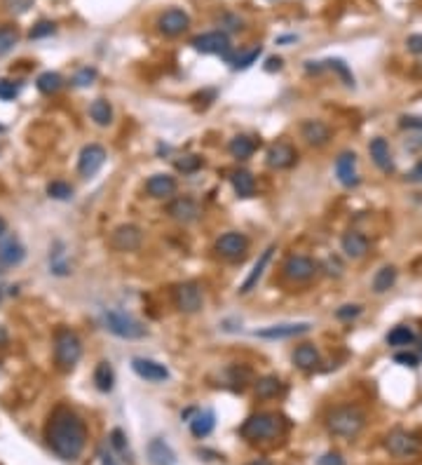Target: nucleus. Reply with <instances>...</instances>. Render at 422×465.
I'll use <instances>...</instances> for the list:
<instances>
[{
	"label": "nucleus",
	"mask_w": 422,
	"mask_h": 465,
	"mask_svg": "<svg viewBox=\"0 0 422 465\" xmlns=\"http://www.w3.org/2000/svg\"><path fill=\"white\" fill-rule=\"evenodd\" d=\"M45 439L49 449L59 458H64V461H76L87 444V425L76 411H71V409L66 407H59L47 421Z\"/></svg>",
	"instance_id": "1"
},
{
	"label": "nucleus",
	"mask_w": 422,
	"mask_h": 465,
	"mask_svg": "<svg viewBox=\"0 0 422 465\" xmlns=\"http://www.w3.org/2000/svg\"><path fill=\"white\" fill-rule=\"evenodd\" d=\"M366 425V414L355 405H343L336 407L333 411H328L326 427L331 435L343 437V439H355Z\"/></svg>",
	"instance_id": "2"
},
{
	"label": "nucleus",
	"mask_w": 422,
	"mask_h": 465,
	"mask_svg": "<svg viewBox=\"0 0 422 465\" xmlns=\"http://www.w3.org/2000/svg\"><path fill=\"white\" fill-rule=\"evenodd\" d=\"M284 432V421L277 414L270 411H260L253 414L242 423L239 435L246 439V442H268V439H277Z\"/></svg>",
	"instance_id": "3"
},
{
	"label": "nucleus",
	"mask_w": 422,
	"mask_h": 465,
	"mask_svg": "<svg viewBox=\"0 0 422 465\" xmlns=\"http://www.w3.org/2000/svg\"><path fill=\"white\" fill-rule=\"evenodd\" d=\"M83 357V343H80L78 334L68 327H61L54 334V362L59 371H73L76 364Z\"/></svg>",
	"instance_id": "4"
},
{
	"label": "nucleus",
	"mask_w": 422,
	"mask_h": 465,
	"mask_svg": "<svg viewBox=\"0 0 422 465\" xmlns=\"http://www.w3.org/2000/svg\"><path fill=\"white\" fill-rule=\"evenodd\" d=\"M103 325L113 336L125 338V341H139L146 336V327L139 320H134L132 315L122 313V310H108L103 313Z\"/></svg>",
	"instance_id": "5"
},
{
	"label": "nucleus",
	"mask_w": 422,
	"mask_h": 465,
	"mask_svg": "<svg viewBox=\"0 0 422 465\" xmlns=\"http://www.w3.org/2000/svg\"><path fill=\"white\" fill-rule=\"evenodd\" d=\"M174 303L181 313H200L204 306V296H202V287L197 282H181L174 287Z\"/></svg>",
	"instance_id": "6"
},
{
	"label": "nucleus",
	"mask_w": 422,
	"mask_h": 465,
	"mask_svg": "<svg viewBox=\"0 0 422 465\" xmlns=\"http://www.w3.org/2000/svg\"><path fill=\"white\" fill-rule=\"evenodd\" d=\"M144 245V231L134 223H122L108 238V247L115 252H136Z\"/></svg>",
	"instance_id": "7"
},
{
	"label": "nucleus",
	"mask_w": 422,
	"mask_h": 465,
	"mask_svg": "<svg viewBox=\"0 0 422 465\" xmlns=\"http://www.w3.org/2000/svg\"><path fill=\"white\" fill-rule=\"evenodd\" d=\"M190 45L202 54H223V57H228V52H230V38H228L226 31L200 33L190 40Z\"/></svg>",
	"instance_id": "8"
},
{
	"label": "nucleus",
	"mask_w": 422,
	"mask_h": 465,
	"mask_svg": "<svg viewBox=\"0 0 422 465\" xmlns=\"http://www.w3.org/2000/svg\"><path fill=\"white\" fill-rule=\"evenodd\" d=\"M216 252L228 261H242L246 256V252H249V240L242 233H223L216 240Z\"/></svg>",
	"instance_id": "9"
},
{
	"label": "nucleus",
	"mask_w": 422,
	"mask_h": 465,
	"mask_svg": "<svg viewBox=\"0 0 422 465\" xmlns=\"http://www.w3.org/2000/svg\"><path fill=\"white\" fill-rule=\"evenodd\" d=\"M106 165V148L99 144H90L80 151L78 158V172L83 179H92L101 172V167Z\"/></svg>",
	"instance_id": "10"
},
{
	"label": "nucleus",
	"mask_w": 422,
	"mask_h": 465,
	"mask_svg": "<svg viewBox=\"0 0 422 465\" xmlns=\"http://www.w3.org/2000/svg\"><path fill=\"white\" fill-rule=\"evenodd\" d=\"M158 28L167 38H178V35H183L190 28V17L183 10L171 8L158 17Z\"/></svg>",
	"instance_id": "11"
},
{
	"label": "nucleus",
	"mask_w": 422,
	"mask_h": 465,
	"mask_svg": "<svg viewBox=\"0 0 422 465\" xmlns=\"http://www.w3.org/2000/svg\"><path fill=\"white\" fill-rule=\"evenodd\" d=\"M310 329H312L310 322H284V325H272V327H265V329L253 332V336L265 338V341H284V338L303 336V334H307Z\"/></svg>",
	"instance_id": "12"
},
{
	"label": "nucleus",
	"mask_w": 422,
	"mask_h": 465,
	"mask_svg": "<svg viewBox=\"0 0 422 465\" xmlns=\"http://www.w3.org/2000/svg\"><path fill=\"white\" fill-rule=\"evenodd\" d=\"M385 449L396 458H408V456L418 454L420 442H418V437L411 435V432L394 430V432H389L387 439H385Z\"/></svg>",
	"instance_id": "13"
},
{
	"label": "nucleus",
	"mask_w": 422,
	"mask_h": 465,
	"mask_svg": "<svg viewBox=\"0 0 422 465\" xmlns=\"http://www.w3.org/2000/svg\"><path fill=\"white\" fill-rule=\"evenodd\" d=\"M316 272V263L310 256H289L284 263V275L291 282H310Z\"/></svg>",
	"instance_id": "14"
},
{
	"label": "nucleus",
	"mask_w": 422,
	"mask_h": 465,
	"mask_svg": "<svg viewBox=\"0 0 422 465\" xmlns=\"http://www.w3.org/2000/svg\"><path fill=\"white\" fill-rule=\"evenodd\" d=\"M132 369L139 378H144L148 383H164L169 378V369L164 364L155 362V359L148 357H134L132 359Z\"/></svg>",
	"instance_id": "15"
},
{
	"label": "nucleus",
	"mask_w": 422,
	"mask_h": 465,
	"mask_svg": "<svg viewBox=\"0 0 422 465\" xmlns=\"http://www.w3.org/2000/svg\"><path fill=\"white\" fill-rule=\"evenodd\" d=\"M298 160V153L296 148L287 144V141H277V144H272L268 148V155H265V163L272 170H289V167H294Z\"/></svg>",
	"instance_id": "16"
},
{
	"label": "nucleus",
	"mask_w": 422,
	"mask_h": 465,
	"mask_svg": "<svg viewBox=\"0 0 422 465\" xmlns=\"http://www.w3.org/2000/svg\"><path fill=\"white\" fill-rule=\"evenodd\" d=\"M167 214L178 223H192L200 216V207H197V202L192 197H174L167 204Z\"/></svg>",
	"instance_id": "17"
},
{
	"label": "nucleus",
	"mask_w": 422,
	"mask_h": 465,
	"mask_svg": "<svg viewBox=\"0 0 422 465\" xmlns=\"http://www.w3.org/2000/svg\"><path fill=\"white\" fill-rule=\"evenodd\" d=\"M336 177L338 181L345 186V188H352V186L359 183V174H357V155L352 151L340 153L336 158Z\"/></svg>",
	"instance_id": "18"
},
{
	"label": "nucleus",
	"mask_w": 422,
	"mask_h": 465,
	"mask_svg": "<svg viewBox=\"0 0 422 465\" xmlns=\"http://www.w3.org/2000/svg\"><path fill=\"white\" fill-rule=\"evenodd\" d=\"M301 136L307 141L310 146L321 148L331 141V127H328L324 120H303Z\"/></svg>",
	"instance_id": "19"
},
{
	"label": "nucleus",
	"mask_w": 422,
	"mask_h": 465,
	"mask_svg": "<svg viewBox=\"0 0 422 465\" xmlns=\"http://www.w3.org/2000/svg\"><path fill=\"white\" fill-rule=\"evenodd\" d=\"M275 250H277V247H275V245H270L268 250H265L263 254H260V256H258V261L253 263L251 272H249V275H246V280L242 282L239 294H249V291H253V289L258 287L260 277H263L265 268H268V263H270V259H272V254H275Z\"/></svg>",
	"instance_id": "20"
},
{
	"label": "nucleus",
	"mask_w": 422,
	"mask_h": 465,
	"mask_svg": "<svg viewBox=\"0 0 422 465\" xmlns=\"http://www.w3.org/2000/svg\"><path fill=\"white\" fill-rule=\"evenodd\" d=\"M26 259V250L17 238H5L0 240V266L12 268V266H19Z\"/></svg>",
	"instance_id": "21"
},
{
	"label": "nucleus",
	"mask_w": 422,
	"mask_h": 465,
	"mask_svg": "<svg viewBox=\"0 0 422 465\" xmlns=\"http://www.w3.org/2000/svg\"><path fill=\"white\" fill-rule=\"evenodd\" d=\"M146 193L155 200H164L176 193V179L169 174H153L146 181Z\"/></svg>",
	"instance_id": "22"
},
{
	"label": "nucleus",
	"mask_w": 422,
	"mask_h": 465,
	"mask_svg": "<svg viewBox=\"0 0 422 465\" xmlns=\"http://www.w3.org/2000/svg\"><path fill=\"white\" fill-rule=\"evenodd\" d=\"M369 153L371 158H373V163L378 170L382 172H394V160H392V151H389V144L387 139H382V136H375L373 141L369 144Z\"/></svg>",
	"instance_id": "23"
},
{
	"label": "nucleus",
	"mask_w": 422,
	"mask_h": 465,
	"mask_svg": "<svg viewBox=\"0 0 422 465\" xmlns=\"http://www.w3.org/2000/svg\"><path fill=\"white\" fill-rule=\"evenodd\" d=\"M340 247H343L345 256H350V259H364L366 252H369L371 243H369V238H366L364 233L347 231L343 235V240H340Z\"/></svg>",
	"instance_id": "24"
},
{
	"label": "nucleus",
	"mask_w": 422,
	"mask_h": 465,
	"mask_svg": "<svg viewBox=\"0 0 422 465\" xmlns=\"http://www.w3.org/2000/svg\"><path fill=\"white\" fill-rule=\"evenodd\" d=\"M294 364L301 371H314L321 364L319 350H316L312 343H301L294 350Z\"/></svg>",
	"instance_id": "25"
},
{
	"label": "nucleus",
	"mask_w": 422,
	"mask_h": 465,
	"mask_svg": "<svg viewBox=\"0 0 422 465\" xmlns=\"http://www.w3.org/2000/svg\"><path fill=\"white\" fill-rule=\"evenodd\" d=\"M190 432L192 437L197 439H204L211 435V430H214L216 425V414L211 411V409H202V411H195V416H192L190 421Z\"/></svg>",
	"instance_id": "26"
},
{
	"label": "nucleus",
	"mask_w": 422,
	"mask_h": 465,
	"mask_svg": "<svg viewBox=\"0 0 422 465\" xmlns=\"http://www.w3.org/2000/svg\"><path fill=\"white\" fill-rule=\"evenodd\" d=\"M148 458H151L153 465H176V454L164 439L155 437L148 444Z\"/></svg>",
	"instance_id": "27"
},
{
	"label": "nucleus",
	"mask_w": 422,
	"mask_h": 465,
	"mask_svg": "<svg viewBox=\"0 0 422 465\" xmlns=\"http://www.w3.org/2000/svg\"><path fill=\"white\" fill-rule=\"evenodd\" d=\"M284 383L277 376H263L256 381V398L258 400H275L279 395H284Z\"/></svg>",
	"instance_id": "28"
},
{
	"label": "nucleus",
	"mask_w": 422,
	"mask_h": 465,
	"mask_svg": "<svg viewBox=\"0 0 422 465\" xmlns=\"http://www.w3.org/2000/svg\"><path fill=\"white\" fill-rule=\"evenodd\" d=\"M228 151H230L233 158L246 160V158H251L253 151H256V141H253L251 136H246V134H237L235 139H230V144H228Z\"/></svg>",
	"instance_id": "29"
},
{
	"label": "nucleus",
	"mask_w": 422,
	"mask_h": 465,
	"mask_svg": "<svg viewBox=\"0 0 422 465\" xmlns=\"http://www.w3.org/2000/svg\"><path fill=\"white\" fill-rule=\"evenodd\" d=\"M233 188L239 197H251L253 193H256V179H253L251 172L237 170L233 174Z\"/></svg>",
	"instance_id": "30"
},
{
	"label": "nucleus",
	"mask_w": 422,
	"mask_h": 465,
	"mask_svg": "<svg viewBox=\"0 0 422 465\" xmlns=\"http://www.w3.org/2000/svg\"><path fill=\"white\" fill-rule=\"evenodd\" d=\"M396 277H399V272H396L394 266H382V268L373 275V291L375 294L389 291L396 284Z\"/></svg>",
	"instance_id": "31"
},
{
	"label": "nucleus",
	"mask_w": 422,
	"mask_h": 465,
	"mask_svg": "<svg viewBox=\"0 0 422 465\" xmlns=\"http://www.w3.org/2000/svg\"><path fill=\"white\" fill-rule=\"evenodd\" d=\"M385 341H387V345H392V348H403V345H411L415 341V332L408 325H396L394 329L385 336Z\"/></svg>",
	"instance_id": "32"
},
{
	"label": "nucleus",
	"mask_w": 422,
	"mask_h": 465,
	"mask_svg": "<svg viewBox=\"0 0 422 465\" xmlns=\"http://www.w3.org/2000/svg\"><path fill=\"white\" fill-rule=\"evenodd\" d=\"M90 115L96 125L106 127L113 122V106H110L106 99H96V101H92V106H90Z\"/></svg>",
	"instance_id": "33"
},
{
	"label": "nucleus",
	"mask_w": 422,
	"mask_h": 465,
	"mask_svg": "<svg viewBox=\"0 0 422 465\" xmlns=\"http://www.w3.org/2000/svg\"><path fill=\"white\" fill-rule=\"evenodd\" d=\"M94 383L96 388L101 390V393H110L115 386V374H113V367H110L108 362H99L96 369H94Z\"/></svg>",
	"instance_id": "34"
},
{
	"label": "nucleus",
	"mask_w": 422,
	"mask_h": 465,
	"mask_svg": "<svg viewBox=\"0 0 422 465\" xmlns=\"http://www.w3.org/2000/svg\"><path fill=\"white\" fill-rule=\"evenodd\" d=\"M38 90L42 92V95H57V92L64 88V78L59 76V73H54V71H45L42 76H38Z\"/></svg>",
	"instance_id": "35"
},
{
	"label": "nucleus",
	"mask_w": 422,
	"mask_h": 465,
	"mask_svg": "<svg viewBox=\"0 0 422 465\" xmlns=\"http://www.w3.org/2000/svg\"><path fill=\"white\" fill-rule=\"evenodd\" d=\"M17 42H19V31H17V26H8V24L0 26V57H5Z\"/></svg>",
	"instance_id": "36"
},
{
	"label": "nucleus",
	"mask_w": 422,
	"mask_h": 465,
	"mask_svg": "<svg viewBox=\"0 0 422 465\" xmlns=\"http://www.w3.org/2000/svg\"><path fill=\"white\" fill-rule=\"evenodd\" d=\"M260 54H263V49H260V45H258V47H251L249 52L239 54V57L233 61V66L237 68V71H246V68H251L253 64H256Z\"/></svg>",
	"instance_id": "37"
},
{
	"label": "nucleus",
	"mask_w": 422,
	"mask_h": 465,
	"mask_svg": "<svg viewBox=\"0 0 422 465\" xmlns=\"http://www.w3.org/2000/svg\"><path fill=\"white\" fill-rule=\"evenodd\" d=\"M47 195L54 197V200H71L73 188L66 181H52L47 186Z\"/></svg>",
	"instance_id": "38"
},
{
	"label": "nucleus",
	"mask_w": 422,
	"mask_h": 465,
	"mask_svg": "<svg viewBox=\"0 0 422 465\" xmlns=\"http://www.w3.org/2000/svg\"><path fill=\"white\" fill-rule=\"evenodd\" d=\"M202 167V158H197V155H183L181 160H176V170L183 172V174H192V172H197Z\"/></svg>",
	"instance_id": "39"
},
{
	"label": "nucleus",
	"mask_w": 422,
	"mask_h": 465,
	"mask_svg": "<svg viewBox=\"0 0 422 465\" xmlns=\"http://www.w3.org/2000/svg\"><path fill=\"white\" fill-rule=\"evenodd\" d=\"M54 31H57V24H54V22H45V19H42V22H38V24H35L33 28H31L28 38H31V40L47 38V35H52Z\"/></svg>",
	"instance_id": "40"
},
{
	"label": "nucleus",
	"mask_w": 422,
	"mask_h": 465,
	"mask_svg": "<svg viewBox=\"0 0 422 465\" xmlns=\"http://www.w3.org/2000/svg\"><path fill=\"white\" fill-rule=\"evenodd\" d=\"M324 64H326L328 68H336L338 76L345 80V85H350V88H352V85H355V76H352V73H350V68H347V64H345L343 59H328V61H324Z\"/></svg>",
	"instance_id": "41"
},
{
	"label": "nucleus",
	"mask_w": 422,
	"mask_h": 465,
	"mask_svg": "<svg viewBox=\"0 0 422 465\" xmlns=\"http://www.w3.org/2000/svg\"><path fill=\"white\" fill-rule=\"evenodd\" d=\"M19 97V85L15 80H0V101H15Z\"/></svg>",
	"instance_id": "42"
},
{
	"label": "nucleus",
	"mask_w": 422,
	"mask_h": 465,
	"mask_svg": "<svg viewBox=\"0 0 422 465\" xmlns=\"http://www.w3.org/2000/svg\"><path fill=\"white\" fill-rule=\"evenodd\" d=\"M108 444H110V449H113L115 454H120V456L127 454V439H125V432H122V430H113V432H110Z\"/></svg>",
	"instance_id": "43"
},
{
	"label": "nucleus",
	"mask_w": 422,
	"mask_h": 465,
	"mask_svg": "<svg viewBox=\"0 0 422 465\" xmlns=\"http://www.w3.org/2000/svg\"><path fill=\"white\" fill-rule=\"evenodd\" d=\"M5 8H8V12H12V15H26V12L33 8L35 0H3Z\"/></svg>",
	"instance_id": "44"
},
{
	"label": "nucleus",
	"mask_w": 422,
	"mask_h": 465,
	"mask_svg": "<svg viewBox=\"0 0 422 465\" xmlns=\"http://www.w3.org/2000/svg\"><path fill=\"white\" fill-rule=\"evenodd\" d=\"M394 362L396 364H401V367H408V369H415V367H420V357L415 355V352H396L394 355Z\"/></svg>",
	"instance_id": "45"
},
{
	"label": "nucleus",
	"mask_w": 422,
	"mask_h": 465,
	"mask_svg": "<svg viewBox=\"0 0 422 465\" xmlns=\"http://www.w3.org/2000/svg\"><path fill=\"white\" fill-rule=\"evenodd\" d=\"M399 127L401 129H415V132H422V115H401L399 117Z\"/></svg>",
	"instance_id": "46"
},
{
	"label": "nucleus",
	"mask_w": 422,
	"mask_h": 465,
	"mask_svg": "<svg viewBox=\"0 0 422 465\" xmlns=\"http://www.w3.org/2000/svg\"><path fill=\"white\" fill-rule=\"evenodd\" d=\"M94 78H96L94 68H83V71H78V76L73 78V83H76L78 88H85V85H92V80Z\"/></svg>",
	"instance_id": "47"
},
{
	"label": "nucleus",
	"mask_w": 422,
	"mask_h": 465,
	"mask_svg": "<svg viewBox=\"0 0 422 465\" xmlns=\"http://www.w3.org/2000/svg\"><path fill=\"white\" fill-rule=\"evenodd\" d=\"M362 315V306H343L336 310V318L338 320H355Z\"/></svg>",
	"instance_id": "48"
},
{
	"label": "nucleus",
	"mask_w": 422,
	"mask_h": 465,
	"mask_svg": "<svg viewBox=\"0 0 422 465\" xmlns=\"http://www.w3.org/2000/svg\"><path fill=\"white\" fill-rule=\"evenodd\" d=\"M406 47H408V52H411V54H422V33L408 35Z\"/></svg>",
	"instance_id": "49"
},
{
	"label": "nucleus",
	"mask_w": 422,
	"mask_h": 465,
	"mask_svg": "<svg viewBox=\"0 0 422 465\" xmlns=\"http://www.w3.org/2000/svg\"><path fill=\"white\" fill-rule=\"evenodd\" d=\"M316 465H345V461L340 454H324L316 461Z\"/></svg>",
	"instance_id": "50"
},
{
	"label": "nucleus",
	"mask_w": 422,
	"mask_h": 465,
	"mask_svg": "<svg viewBox=\"0 0 422 465\" xmlns=\"http://www.w3.org/2000/svg\"><path fill=\"white\" fill-rule=\"evenodd\" d=\"M406 177H408V181H413V183H422V160H420L418 165L413 167L411 172H408Z\"/></svg>",
	"instance_id": "51"
},
{
	"label": "nucleus",
	"mask_w": 422,
	"mask_h": 465,
	"mask_svg": "<svg viewBox=\"0 0 422 465\" xmlns=\"http://www.w3.org/2000/svg\"><path fill=\"white\" fill-rule=\"evenodd\" d=\"M265 68H268V71H275V68H277V71H279V68H282V59H279V57H270L268 59V66H265Z\"/></svg>",
	"instance_id": "52"
},
{
	"label": "nucleus",
	"mask_w": 422,
	"mask_h": 465,
	"mask_svg": "<svg viewBox=\"0 0 422 465\" xmlns=\"http://www.w3.org/2000/svg\"><path fill=\"white\" fill-rule=\"evenodd\" d=\"M5 233H8V221H5L3 216H0V238H3Z\"/></svg>",
	"instance_id": "53"
},
{
	"label": "nucleus",
	"mask_w": 422,
	"mask_h": 465,
	"mask_svg": "<svg viewBox=\"0 0 422 465\" xmlns=\"http://www.w3.org/2000/svg\"><path fill=\"white\" fill-rule=\"evenodd\" d=\"M246 465H272L270 461H265V458H256L253 463H246Z\"/></svg>",
	"instance_id": "54"
},
{
	"label": "nucleus",
	"mask_w": 422,
	"mask_h": 465,
	"mask_svg": "<svg viewBox=\"0 0 422 465\" xmlns=\"http://www.w3.org/2000/svg\"><path fill=\"white\" fill-rule=\"evenodd\" d=\"M296 40V35H284V38H277V42H291Z\"/></svg>",
	"instance_id": "55"
},
{
	"label": "nucleus",
	"mask_w": 422,
	"mask_h": 465,
	"mask_svg": "<svg viewBox=\"0 0 422 465\" xmlns=\"http://www.w3.org/2000/svg\"><path fill=\"white\" fill-rule=\"evenodd\" d=\"M5 341H8V334H5L3 329H0V343H5Z\"/></svg>",
	"instance_id": "56"
},
{
	"label": "nucleus",
	"mask_w": 422,
	"mask_h": 465,
	"mask_svg": "<svg viewBox=\"0 0 422 465\" xmlns=\"http://www.w3.org/2000/svg\"><path fill=\"white\" fill-rule=\"evenodd\" d=\"M3 299H5V287L0 284V303H3Z\"/></svg>",
	"instance_id": "57"
}]
</instances>
